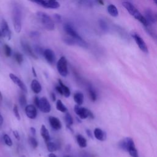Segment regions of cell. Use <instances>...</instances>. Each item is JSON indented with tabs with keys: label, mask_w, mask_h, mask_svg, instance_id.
Here are the masks:
<instances>
[{
	"label": "cell",
	"mask_w": 157,
	"mask_h": 157,
	"mask_svg": "<svg viewBox=\"0 0 157 157\" xmlns=\"http://www.w3.org/2000/svg\"><path fill=\"white\" fill-rule=\"evenodd\" d=\"M119 147L124 150L128 151L131 156L132 157H139L137 150L135 147L134 142L132 138L131 137H126L122 139L119 142Z\"/></svg>",
	"instance_id": "1"
},
{
	"label": "cell",
	"mask_w": 157,
	"mask_h": 157,
	"mask_svg": "<svg viewBox=\"0 0 157 157\" xmlns=\"http://www.w3.org/2000/svg\"><path fill=\"white\" fill-rule=\"evenodd\" d=\"M123 6L128 10V12L136 20L140 21L144 26L148 27L149 24L145 19V17L141 14V13L130 2L124 1L122 3Z\"/></svg>",
	"instance_id": "2"
},
{
	"label": "cell",
	"mask_w": 157,
	"mask_h": 157,
	"mask_svg": "<svg viewBox=\"0 0 157 157\" xmlns=\"http://www.w3.org/2000/svg\"><path fill=\"white\" fill-rule=\"evenodd\" d=\"M64 30L69 37L74 39L76 41L77 45L84 48L87 47L86 42L82 39V37L78 34V33L71 24H65L64 25Z\"/></svg>",
	"instance_id": "3"
},
{
	"label": "cell",
	"mask_w": 157,
	"mask_h": 157,
	"mask_svg": "<svg viewBox=\"0 0 157 157\" xmlns=\"http://www.w3.org/2000/svg\"><path fill=\"white\" fill-rule=\"evenodd\" d=\"M12 19L14 29L16 33H19L21 29V11L17 6L12 10Z\"/></svg>",
	"instance_id": "4"
},
{
	"label": "cell",
	"mask_w": 157,
	"mask_h": 157,
	"mask_svg": "<svg viewBox=\"0 0 157 157\" xmlns=\"http://www.w3.org/2000/svg\"><path fill=\"white\" fill-rule=\"evenodd\" d=\"M36 15L46 29L48 31H52L55 29L54 22L52 18L47 13L44 12H37Z\"/></svg>",
	"instance_id": "5"
},
{
	"label": "cell",
	"mask_w": 157,
	"mask_h": 157,
	"mask_svg": "<svg viewBox=\"0 0 157 157\" xmlns=\"http://www.w3.org/2000/svg\"><path fill=\"white\" fill-rule=\"evenodd\" d=\"M74 112L81 119H85L87 118L91 119L94 118V115L91 110L77 104L74 106Z\"/></svg>",
	"instance_id": "6"
},
{
	"label": "cell",
	"mask_w": 157,
	"mask_h": 157,
	"mask_svg": "<svg viewBox=\"0 0 157 157\" xmlns=\"http://www.w3.org/2000/svg\"><path fill=\"white\" fill-rule=\"evenodd\" d=\"M56 67L58 73L63 77H66L68 74L67 62L65 56H61L57 62Z\"/></svg>",
	"instance_id": "7"
},
{
	"label": "cell",
	"mask_w": 157,
	"mask_h": 157,
	"mask_svg": "<svg viewBox=\"0 0 157 157\" xmlns=\"http://www.w3.org/2000/svg\"><path fill=\"white\" fill-rule=\"evenodd\" d=\"M131 36L134 38L136 43L137 44V45H138L139 48L143 52H144L145 53H148V47H147L145 42L144 41L143 39H142V37L137 33H136L135 32H132L131 34Z\"/></svg>",
	"instance_id": "8"
},
{
	"label": "cell",
	"mask_w": 157,
	"mask_h": 157,
	"mask_svg": "<svg viewBox=\"0 0 157 157\" xmlns=\"http://www.w3.org/2000/svg\"><path fill=\"white\" fill-rule=\"evenodd\" d=\"M39 109L43 113H49L51 110V105L45 97H42L39 99V104L38 106Z\"/></svg>",
	"instance_id": "9"
},
{
	"label": "cell",
	"mask_w": 157,
	"mask_h": 157,
	"mask_svg": "<svg viewBox=\"0 0 157 157\" xmlns=\"http://www.w3.org/2000/svg\"><path fill=\"white\" fill-rule=\"evenodd\" d=\"M1 31L2 32L3 37H5L8 40H10L11 39V31L9 28L8 23L4 19H2L1 22Z\"/></svg>",
	"instance_id": "10"
},
{
	"label": "cell",
	"mask_w": 157,
	"mask_h": 157,
	"mask_svg": "<svg viewBox=\"0 0 157 157\" xmlns=\"http://www.w3.org/2000/svg\"><path fill=\"white\" fill-rule=\"evenodd\" d=\"M21 46L25 52V53L29 55V56L33 58L34 59H37V55L35 54V53L32 50V48L29 45V44L25 40H21Z\"/></svg>",
	"instance_id": "11"
},
{
	"label": "cell",
	"mask_w": 157,
	"mask_h": 157,
	"mask_svg": "<svg viewBox=\"0 0 157 157\" xmlns=\"http://www.w3.org/2000/svg\"><path fill=\"white\" fill-rule=\"evenodd\" d=\"M9 77L11 79V80L16 85H17L21 91H23V92H25V93L27 92V88H26L25 84L17 75H15L14 74L10 73L9 74Z\"/></svg>",
	"instance_id": "12"
},
{
	"label": "cell",
	"mask_w": 157,
	"mask_h": 157,
	"mask_svg": "<svg viewBox=\"0 0 157 157\" xmlns=\"http://www.w3.org/2000/svg\"><path fill=\"white\" fill-rule=\"evenodd\" d=\"M25 111L26 116L30 119H34L37 117V109L36 106L33 104L26 105L25 107Z\"/></svg>",
	"instance_id": "13"
},
{
	"label": "cell",
	"mask_w": 157,
	"mask_h": 157,
	"mask_svg": "<svg viewBox=\"0 0 157 157\" xmlns=\"http://www.w3.org/2000/svg\"><path fill=\"white\" fill-rule=\"evenodd\" d=\"M43 55L45 59V60L50 64H53L55 62V55L54 52L50 49V48H47L44 50Z\"/></svg>",
	"instance_id": "14"
},
{
	"label": "cell",
	"mask_w": 157,
	"mask_h": 157,
	"mask_svg": "<svg viewBox=\"0 0 157 157\" xmlns=\"http://www.w3.org/2000/svg\"><path fill=\"white\" fill-rule=\"evenodd\" d=\"M48 121H49L50 126L53 129L59 130L61 128V127H62L61 123L60 120H59V118H58L57 117L50 116L48 117Z\"/></svg>",
	"instance_id": "15"
},
{
	"label": "cell",
	"mask_w": 157,
	"mask_h": 157,
	"mask_svg": "<svg viewBox=\"0 0 157 157\" xmlns=\"http://www.w3.org/2000/svg\"><path fill=\"white\" fill-rule=\"evenodd\" d=\"M94 136L99 140L103 141L106 139V134L105 132L100 128H95L94 130Z\"/></svg>",
	"instance_id": "16"
},
{
	"label": "cell",
	"mask_w": 157,
	"mask_h": 157,
	"mask_svg": "<svg viewBox=\"0 0 157 157\" xmlns=\"http://www.w3.org/2000/svg\"><path fill=\"white\" fill-rule=\"evenodd\" d=\"M31 88L32 91L36 94L39 93L42 90V86L40 83L36 79L32 80L31 83Z\"/></svg>",
	"instance_id": "17"
},
{
	"label": "cell",
	"mask_w": 157,
	"mask_h": 157,
	"mask_svg": "<svg viewBox=\"0 0 157 157\" xmlns=\"http://www.w3.org/2000/svg\"><path fill=\"white\" fill-rule=\"evenodd\" d=\"M40 133V136L42 137V138L46 142L50 140V137L49 132L44 124H42L41 126Z\"/></svg>",
	"instance_id": "18"
},
{
	"label": "cell",
	"mask_w": 157,
	"mask_h": 157,
	"mask_svg": "<svg viewBox=\"0 0 157 157\" xmlns=\"http://www.w3.org/2000/svg\"><path fill=\"white\" fill-rule=\"evenodd\" d=\"M74 100L75 102L78 105H82L84 100V96L82 93L81 92H77L74 94Z\"/></svg>",
	"instance_id": "19"
},
{
	"label": "cell",
	"mask_w": 157,
	"mask_h": 157,
	"mask_svg": "<svg viewBox=\"0 0 157 157\" xmlns=\"http://www.w3.org/2000/svg\"><path fill=\"white\" fill-rule=\"evenodd\" d=\"M76 140L78 146L81 148H85L87 145V141L86 139L81 134H77L76 136Z\"/></svg>",
	"instance_id": "20"
},
{
	"label": "cell",
	"mask_w": 157,
	"mask_h": 157,
	"mask_svg": "<svg viewBox=\"0 0 157 157\" xmlns=\"http://www.w3.org/2000/svg\"><path fill=\"white\" fill-rule=\"evenodd\" d=\"M58 83L63 90V96H64L66 98H69L71 94V91H70L69 88L66 85H65L64 84V83L61 81V80L59 78L58 79Z\"/></svg>",
	"instance_id": "21"
},
{
	"label": "cell",
	"mask_w": 157,
	"mask_h": 157,
	"mask_svg": "<svg viewBox=\"0 0 157 157\" xmlns=\"http://www.w3.org/2000/svg\"><path fill=\"white\" fill-rule=\"evenodd\" d=\"M144 17L149 25H151V24H153L155 23L156 18L154 17V15H153V13L151 12V11L150 10H146L145 15Z\"/></svg>",
	"instance_id": "22"
},
{
	"label": "cell",
	"mask_w": 157,
	"mask_h": 157,
	"mask_svg": "<svg viewBox=\"0 0 157 157\" xmlns=\"http://www.w3.org/2000/svg\"><path fill=\"white\" fill-rule=\"evenodd\" d=\"M107 12L109 13L114 17H116L118 15V11L116 6L113 4H109L107 7Z\"/></svg>",
	"instance_id": "23"
},
{
	"label": "cell",
	"mask_w": 157,
	"mask_h": 157,
	"mask_svg": "<svg viewBox=\"0 0 157 157\" xmlns=\"http://www.w3.org/2000/svg\"><path fill=\"white\" fill-rule=\"evenodd\" d=\"M88 93L90 99L93 102L96 101L97 99V94L95 90L91 85L88 86Z\"/></svg>",
	"instance_id": "24"
},
{
	"label": "cell",
	"mask_w": 157,
	"mask_h": 157,
	"mask_svg": "<svg viewBox=\"0 0 157 157\" xmlns=\"http://www.w3.org/2000/svg\"><path fill=\"white\" fill-rule=\"evenodd\" d=\"M56 109L58 110H59V112H67V107L64 105V104L63 103V102L59 99L56 101Z\"/></svg>",
	"instance_id": "25"
},
{
	"label": "cell",
	"mask_w": 157,
	"mask_h": 157,
	"mask_svg": "<svg viewBox=\"0 0 157 157\" xmlns=\"http://www.w3.org/2000/svg\"><path fill=\"white\" fill-rule=\"evenodd\" d=\"M47 148L49 152L53 153L57 150V145L55 142L49 140L47 142Z\"/></svg>",
	"instance_id": "26"
},
{
	"label": "cell",
	"mask_w": 157,
	"mask_h": 157,
	"mask_svg": "<svg viewBox=\"0 0 157 157\" xmlns=\"http://www.w3.org/2000/svg\"><path fill=\"white\" fill-rule=\"evenodd\" d=\"M29 1L32 2H34L35 4H39L40 6L44 7V8L49 9V5H48L47 0H29Z\"/></svg>",
	"instance_id": "27"
},
{
	"label": "cell",
	"mask_w": 157,
	"mask_h": 157,
	"mask_svg": "<svg viewBox=\"0 0 157 157\" xmlns=\"http://www.w3.org/2000/svg\"><path fill=\"white\" fill-rule=\"evenodd\" d=\"M64 120L66 123L67 126H71L74 123L73 118L69 112H66L64 116Z\"/></svg>",
	"instance_id": "28"
},
{
	"label": "cell",
	"mask_w": 157,
	"mask_h": 157,
	"mask_svg": "<svg viewBox=\"0 0 157 157\" xmlns=\"http://www.w3.org/2000/svg\"><path fill=\"white\" fill-rule=\"evenodd\" d=\"M28 142L33 148H36L38 146V142L34 136H29L28 139Z\"/></svg>",
	"instance_id": "29"
},
{
	"label": "cell",
	"mask_w": 157,
	"mask_h": 157,
	"mask_svg": "<svg viewBox=\"0 0 157 157\" xmlns=\"http://www.w3.org/2000/svg\"><path fill=\"white\" fill-rule=\"evenodd\" d=\"M49 9H58L59 7L60 4L56 0H47Z\"/></svg>",
	"instance_id": "30"
},
{
	"label": "cell",
	"mask_w": 157,
	"mask_h": 157,
	"mask_svg": "<svg viewBox=\"0 0 157 157\" xmlns=\"http://www.w3.org/2000/svg\"><path fill=\"white\" fill-rule=\"evenodd\" d=\"M98 23H99V25L102 30H103L104 31H106L108 30V25L105 20H104L103 19H99L98 21Z\"/></svg>",
	"instance_id": "31"
},
{
	"label": "cell",
	"mask_w": 157,
	"mask_h": 157,
	"mask_svg": "<svg viewBox=\"0 0 157 157\" xmlns=\"http://www.w3.org/2000/svg\"><path fill=\"white\" fill-rule=\"evenodd\" d=\"M14 58L16 62L19 64H21L23 61V56L22 54L19 52H17L14 54Z\"/></svg>",
	"instance_id": "32"
},
{
	"label": "cell",
	"mask_w": 157,
	"mask_h": 157,
	"mask_svg": "<svg viewBox=\"0 0 157 157\" xmlns=\"http://www.w3.org/2000/svg\"><path fill=\"white\" fill-rule=\"evenodd\" d=\"M19 103L20 104V105L23 107H25L27 105V99L26 98L25 96V95L24 94H20V96H19Z\"/></svg>",
	"instance_id": "33"
},
{
	"label": "cell",
	"mask_w": 157,
	"mask_h": 157,
	"mask_svg": "<svg viewBox=\"0 0 157 157\" xmlns=\"http://www.w3.org/2000/svg\"><path fill=\"white\" fill-rule=\"evenodd\" d=\"M3 140H4V143L6 144V145H7V146L9 147H11L13 144L12 143V139L10 137V136L6 134H4L3 136Z\"/></svg>",
	"instance_id": "34"
},
{
	"label": "cell",
	"mask_w": 157,
	"mask_h": 157,
	"mask_svg": "<svg viewBox=\"0 0 157 157\" xmlns=\"http://www.w3.org/2000/svg\"><path fill=\"white\" fill-rule=\"evenodd\" d=\"M4 51L5 55L7 57H10L11 56V55H12V49L10 47V46L8 45L7 44H5L4 45Z\"/></svg>",
	"instance_id": "35"
},
{
	"label": "cell",
	"mask_w": 157,
	"mask_h": 157,
	"mask_svg": "<svg viewBox=\"0 0 157 157\" xmlns=\"http://www.w3.org/2000/svg\"><path fill=\"white\" fill-rule=\"evenodd\" d=\"M13 113H14V115L15 117H16V118L18 120H20V113H19V111H18V106L15 104L13 105Z\"/></svg>",
	"instance_id": "36"
},
{
	"label": "cell",
	"mask_w": 157,
	"mask_h": 157,
	"mask_svg": "<svg viewBox=\"0 0 157 157\" xmlns=\"http://www.w3.org/2000/svg\"><path fill=\"white\" fill-rule=\"evenodd\" d=\"M77 1L80 4H83L88 6H91L93 5L92 0H77Z\"/></svg>",
	"instance_id": "37"
},
{
	"label": "cell",
	"mask_w": 157,
	"mask_h": 157,
	"mask_svg": "<svg viewBox=\"0 0 157 157\" xmlns=\"http://www.w3.org/2000/svg\"><path fill=\"white\" fill-rule=\"evenodd\" d=\"M146 31L157 42V34L155 33L151 29H149L148 27H146Z\"/></svg>",
	"instance_id": "38"
},
{
	"label": "cell",
	"mask_w": 157,
	"mask_h": 157,
	"mask_svg": "<svg viewBox=\"0 0 157 157\" xmlns=\"http://www.w3.org/2000/svg\"><path fill=\"white\" fill-rule=\"evenodd\" d=\"M12 132H13V134L15 138L17 140H20V134H19L18 132L17 131H16V130H13Z\"/></svg>",
	"instance_id": "39"
},
{
	"label": "cell",
	"mask_w": 157,
	"mask_h": 157,
	"mask_svg": "<svg viewBox=\"0 0 157 157\" xmlns=\"http://www.w3.org/2000/svg\"><path fill=\"white\" fill-rule=\"evenodd\" d=\"M53 17H54L55 20L57 22H60V21H61V17L60 15H59V14H58V13L55 14L54 16H53Z\"/></svg>",
	"instance_id": "40"
},
{
	"label": "cell",
	"mask_w": 157,
	"mask_h": 157,
	"mask_svg": "<svg viewBox=\"0 0 157 157\" xmlns=\"http://www.w3.org/2000/svg\"><path fill=\"white\" fill-rule=\"evenodd\" d=\"M34 103L35 106L38 107L39 104V98L37 96H35L34 98Z\"/></svg>",
	"instance_id": "41"
},
{
	"label": "cell",
	"mask_w": 157,
	"mask_h": 157,
	"mask_svg": "<svg viewBox=\"0 0 157 157\" xmlns=\"http://www.w3.org/2000/svg\"><path fill=\"white\" fill-rule=\"evenodd\" d=\"M55 89H56V90L58 91V93H59V94H61V95H63V90H62V89H61V86H60L59 85H57V86H56Z\"/></svg>",
	"instance_id": "42"
},
{
	"label": "cell",
	"mask_w": 157,
	"mask_h": 157,
	"mask_svg": "<svg viewBox=\"0 0 157 157\" xmlns=\"http://www.w3.org/2000/svg\"><path fill=\"white\" fill-rule=\"evenodd\" d=\"M30 36L32 37H37L39 36V33L37 32V31H33V32L31 33Z\"/></svg>",
	"instance_id": "43"
},
{
	"label": "cell",
	"mask_w": 157,
	"mask_h": 157,
	"mask_svg": "<svg viewBox=\"0 0 157 157\" xmlns=\"http://www.w3.org/2000/svg\"><path fill=\"white\" fill-rule=\"evenodd\" d=\"M30 132H31V134L33 136H34L36 135V129L34 127H31L30 128Z\"/></svg>",
	"instance_id": "44"
},
{
	"label": "cell",
	"mask_w": 157,
	"mask_h": 157,
	"mask_svg": "<svg viewBox=\"0 0 157 157\" xmlns=\"http://www.w3.org/2000/svg\"><path fill=\"white\" fill-rule=\"evenodd\" d=\"M86 134L88 135V136L89 137H90V138H93V134H92V132H91V131L90 130V129H86Z\"/></svg>",
	"instance_id": "45"
},
{
	"label": "cell",
	"mask_w": 157,
	"mask_h": 157,
	"mask_svg": "<svg viewBox=\"0 0 157 157\" xmlns=\"http://www.w3.org/2000/svg\"><path fill=\"white\" fill-rule=\"evenodd\" d=\"M51 99L53 101H56V95L54 93H51Z\"/></svg>",
	"instance_id": "46"
},
{
	"label": "cell",
	"mask_w": 157,
	"mask_h": 157,
	"mask_svg": "<svg viewBox=\"0 0 157 157\" xmlns=\"http://www.w3.org/2000/svg\"><path fill=\"white\" fill-rule=\"evenodd\" d=\"M31 70H32V72H33V74L34 75V77H37V74H36V71H35V69H34V67H32Z\"/></svg>",
	"instance_id": "47"
},
{
	"label": "cell",
	"mask_w": 157,
	"mask_h": 157,
	"mask_svg": "<svg viewBox=\"0 0 157 157\" xmlns=\"http://www.w3.org/2000/svg\"><path fill=\"white\" fill-rule=\"evenodd\" d=\"M3 121H4V119H3V117L1 115V114L0 113V126H1L3 123Z\"/></svg>",
	"instance_id": "48"
},
{
	"label": "cell",
	"mask_w": 157,
	"mask_h": 157,
	"mask_svg": "<svg viewBox=\"0 0 157 157\" xmlns=\"http://www.w3.org/2000/svg\"><path fill=\"white\" fill-rule=\"evenodd\" d=\"M48 157H57V156H56L55 154H54L53 153H49L48 155Z\"/></svg>",
	"instance_id": "49"
},
{
	"label": "cell",
	"mask_w": 157,
	"mask_h": 157,
	"mask_svg": "<svg viewBox=\"0 0 157 157\" xmlns=\"http://www.w3.org/2000/svg\"><path fill=\"white\" fill-rule=\"evenodd\" d=\"M2 94L1 92L0 91V102L2 101Z\"/></svg>",
	"instance_id": "50"
},
{
	"label": "cell",
	"mask_w": 157,
	"mask_h": 157,
	"mask_svg": "<svg viewBox=\"0 0 157 157\" xmlns=\"http://www.w3.org/2000/svg\"><path fill=\"white\" fill-rule=\"evenodd\" d=\"M0 37H3V36H2V32L0 29Z\"/></svg>",
	"instance_id": "51"
},
{
	"label": "cell",
	"mask_w": 157,
	"mask_h": 157,
	"mask_svg": "<svg viewBox=\"0 0 157 157\" xmlns=\"http://www.w3.org/2000/svg\"><path fill=\"white\" fill-rule=\"evenodd\" d=\"M154 2H155V3L157 5V0H153Z\"/></svg>",
	"instance_id": "52"
},
{
	"label": "cell",
	"mask_w": 157,
	"mask_h": 157,
	"mask_svg": "<svg viewBox=\"0 0 157 157\" xmlns=\"http://www.w3.org/2000/svg\"><path fill=\"white\" fill-rule=\"evenodd\" d=\"M64 157H71V156H68V155H66V156H64Z\"/></svg>",
	"instance_id": "53"
},
{
	"label": "cell",
	"mask_w": 157,
	"mask_h": 157,
	"mask_svg": "<svg viewBox=\"0 0 157 157\" xmlns=\"http://www.w3.org/2000/svg\"><path fill=\"white\" fill-rule=\"evenodd\" d=\"M20 157H26L25 155H21Z\"/></svg>",
	"instance_id": "54"
},
{
	"label": "cell",
	"mask_w": 157,
	"mask_h": 157,
	"mask_svg": "<svg viewBox=\"0 0 157 157\" xmlns=\"http://www.w3.org/2000/svg\"><path fill=\"white\" fill-rule=\"evenodd\" d=\"M156 20H157V15L156 16Z\"/></svg>",
	"instance_id": "55"
}]
</instances>
